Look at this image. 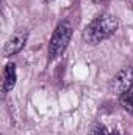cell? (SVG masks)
Segmentation results:
<instances>
[{"label": "cell", "mask_w": 133, "mask_h": 135, "mask_svg": "<svg viewBox=\"0 0 133 135\" xmlns=\"http://www.w3.org/2000/svg\"><path fill=\"white\" fill-rule=\"evenodd\" d=\"M27 39H28V33L25 30H19L16 33H13L8 41L5 42V47H3V55L5 57H11V55H16L19 54L24 46L27 44Z\"/></svg>", "instance_id": "277c9868"}, {"label": "cell", "mask_w": 133, "mask_h": 135, "mask_svg": "<svg viewBox=\"0 0 133 135\" xmlns=\"http://www.w3.org/2000/svg\"><path fill=\"white\" fill-rule=\"evenodd\" d=\"M89 135H111V131H108L103 124H96V126H93Z\"/></svg>", "instance_id": "52a82bcc"}, {"label": "cell", "mask_w": 133, "mask_h": 135, "mask_svg": "<svg viewBox=\"0 0 133 135\" xmlns=\"http://www.w3.org/2000/svg\"><path fill=\"white\" fill-rule=\"evenodd\" d=\"M72 24L70 22H61L58 24V27L55 28V32L52 35V39H50V44H49V57L50 60H55L58 57L63 55V52L66 50V47L70 42V38H72Z\"/></svg>", "instance_id": "7a4b0ae2"}, {"label": "cell", "mask_w": 133, "mask_h": 135, "mask_svg": "<svg viewBox=\"0 0 133 135\" xmlns=\"http://www.w3.org/2000/svg\"><path fill=\"white\" fill-rule=\"evenodd\" d=\"M117 27H119V21L116 16L100 14L86 25V28L83 32V39H85V42L96 46L102 41L108 39L110 36H113L114 32L117 30Z\"/></svg>", "instance_id": "6da1fadb"}, {"label": "cell", "mask_w": 133, "mask_h": 135, "mask_svg": "<svg viewBox=\"0 0 133 135\" xmlns=\"http://www.w3.org/2000/svg\"><path fill=\"white\" fill-rule=\"evenodd\" d=\"M121 105H122L124 110H127L129 113L133 115V90L127 91L125 94L121 96Z\"/></svg>", "instance_id": "8992f818"}, {"label": "cell", "mask_w": 133, "mask_h": 135, "mask_svg": "<svg viewBox=\"0 0 133 135\" xmlns=\"http://www.w3.org/2000/svg\"><path fill=\"white\" fill-rule=\"evenodd\" d=\"M17 74H16V66L14 65H6L3 69V93L11 91L16 86Z\"/></svg>", "instance_id": "5b68a950"}, {"label": "cell", "mask_w": 133, "mask_h": 135, "mask_svg": "<svg viewBox=\"0 0 133 135\" xmlns=\"http://www.w3.org/2000/svg\"><path fill=\"white\" fill-rule=\"evenodd\" d=\"M110 88L117 96H122L127 91L133 90V68H124V69H121L113 77V80L110 83Z\"/></svg>", "instance_id": "3957f363"}]
</instances>
